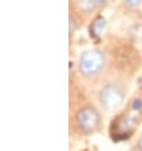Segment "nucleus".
Instances as JSON below:
<instances>
[{
  "mask_svg": "<svg viewBox=\"0 0 142 151\" xmlns=\"http://www.w3.org/2000/svg\"><path fill=\"white\" fill-rule=\"evenodd\" d=\"M80 71L85 76H94L97 75L104 66V56L100 51L91 50L86 51L80 57Z\"/></svg>",
  "mask_w": 142,
  "mask_h": 151,
  "instance_id": "1",
  "label": "nucleus"
},
{
  "mask_svg": "<svg viewBox=\"0 0 142 151\" xmlns=\"http://www.w3.org/2000/svg\"><path fill=\"white\" fill-rule=\"evenodd\" d=\"M77 123L85 133H93L99 128L100 117L91 107H85L77 113Z\"/></svg>",
  "mask_w": 142,
  "mask_h": 151,
  "instance_id": "2",
  "label": "nucleus"
},
{
  "mask_svg": "<svg viewBox=\"0 0 142 151\" xmlns=\"http://www.w3.org/2000/svg\"><path fill=\"white\" fill-rule=\"evenodd\" d=\"M123 102V93L114 84L107 85L100 93V103L108 111H113L118 108Z\"/></svg>",
  "mask_w": 142,
  "mask_h": 151,
  "instance_id": "3",
  "label": "nucleus"
},
{
  "mask_svg": "<svg viewBox=\"0 0 142 151\" xmlns=\"http://www.w3.org/2000/svg\"><path fill=\"white\" fill-rule=\"evenodd\" d=\"M105 27V19L102 18V17H99V18L95 19V22L93 23V27H91V32H93V35L95 36H100V33Z\"/></svg>",
  "mask_w": 142,
  "mask_h": 151,
  "instance_id": "4",
  "label": "nucleus"
},
{
  "mask_svg": "<svg viewBox=\"0 0 142 151\" xmlns=\"http://www.w3.org/2000/svg\"><path fill=\"white\" fill-rule=\"evenodd\" d=\"M142 108V102L141 100H135V102H133V109H136V111H138V109H141Z\"/></svg>",
  "mask_w": 142,
  "mask_h": 151,
  "instance_id": "5",
  "label": "nucleus"
},
{
  "mask_svg": "<svg viewBox=\"0 0 142 151\" xmlns=\"http://www.w3.org/2000/svg\"><path fill=\"white\" fill-rule=\"evenodd\" d=\"M128 5H131V6H136V5H138V4L141 3V0H124Z\"/></svg>",
  "mask_w": 142,
  "mask_h": 151,
  "instance_id": "6",
  "label": "nucleus"
},
{
  "mask_svg": "<svg viewBox=\"0 0 142 151\" xmlns=\"http://www.w3.org/2000/svg\"><path fill=\"white\" fill-rule=\"evenodd\" d=\"M138 149H140V151H142V137L140 138V141H138Z\"/></svg>",
  "mask_w": 142,
  "mask_h": 151,
  "instance_id": "7",
  "label": "nucleus"
},
{
  "mask_svg": "<svg viewBox=\"0 0 142 151\" xmlns=\"http://www.w3.org/2000/svg\"><path fill=\"white\" fill-rule=\"evenodd\" d=\"M93 1H94V3H103L104 0H93Z\"/></svg>",
  "mask_w": 142,
  "mask_h": 151,
  "instance_id": "8",
  "label": "nucleus"
}]
</instances>
